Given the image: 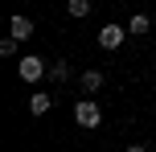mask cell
Returning <instances> with one entry per match:
<instances>
[{
	"label": "cell",
	"instance_id": "obj_6",
	"mask_svg": "<svg viewBox=\"0 0 156 152\" xmlns=\"http://www.w3.org/2000/svg\"><path fill=\"white\" fill-rule=\"evenodd\" d=\"M78 82H82L86 95H94V90L103 87V70H82V78H78Z\"/></svg>",
	"mask_w": 156,
	"mask_h": 152
},
{
	"label": "cell",
	"instance_id": "obj_4",
	"mask_svg": "<svg viewBox=\"0 0 156 152\" xmlns=\"http://www.w3.org/2000/svg\"><path fill=\"white\" fill-rule=\"evenodd\" d=\"M8 33H12L16 41H29L33 37V21L29 16H12V21H8Z\"/></svg>",
	"mask_w": 156,
	"mask_h": 152
},
{
	"label": "cell",
	"instance_id": "obj_5",
	"mask_svg": "<svg viewBox=\"0 0 156 152\" xmlns=\"http://www.w3.org/2000/svg\"><path fill=\"white\" fill-rule=\"evenodd\" d=\"M49 107H54V99H49V95H45V90H37V95H33V99H29V115H45V111H49Z\"/></svg>",
	"mask_w": 156,
	"mask_h": 152
},
{
	"label": "cell",
	"instance_id": "obj_11",
	"mask_svg": "<svg viewBox=\"0 0 156 152\" xmlns=\"http://www.w3.org/2000/svg\"><path fill=\"white\" fill-rule=\"evenodd\" d=\"M127 152H144V148H127Z\"/></svg>",
	"mask_w": 156,
	"mask_h": 152
},
{
	"label": "cell",
	"instance_id": "obj_2",
	"mask_svg": "<svg viewBox=\"0 0 156 152\" xmlns=\"http://www.w3.org/2000/svg\"><path fill=\"white\" fill-rule=\"evenodd\" d=\"M16 74H21L25 82H41V78H45V74H49V66L41 62L37 54H25L21 62H16Z\"/></svg>",
	"mask_w": 156,
	"mask_h": 152
},
{
	"label": "cell",
	"instance_id": "obj_10",
	"mask_svg": "<svg viewBox=\"0 0 156 152\" xmlns=\"http://www.w3.org/2000/svg\"><path fill=\"white\" fill-rule=\"evenodd\" d=\"M16 45H21V41H16V37H12V33H8V37H4V41H0V54H4V58H12V54H16Z\"/></svg>",
	"mask_w": 156,
	"mask_h": 152
},
{
	"label": "cell",
	"instance_id": "obj_1",
	"mask_svg": "<svg viewBox=\"0 0 156 152\" xmlns=\"http://www.w3.org/2000/svg\"><path fill=\"white\" fill-rule=\"evenodd\" d=\"M74 119H78V128H99V123H103V107L86 95V99L74 103Z\"/></svg>",
	"mask_w": 156,
	"mask_h": 152
},
{
	"label": "cell",
	"instance_id": "obj_8",
	"mask_svg": "<svg viewBox=\"0 0 156 152\" xmlns=\"http://www.w3.org/2000/svg\"><path fill=\"white\" fill-rule=\"evenodd\" d=\"M66 12H70L74 21H82V16H90V0H70V4H66Z\"/></svg>",
	"mask_w": 156,
	"mask_h": 152
},
{
	"label": "cell",
	"instance_id": "obj_3",
	"mask_svg": "<svg viewBox=\"0 0 156 152\" xmlns=\"http://www.w3.org/2000/svg\"><path fill=\"white\" fill-rule=\"evenodd\" d=\"M99 45L103 49H119L123 45V25H103L99 29Z\"/></svg>",
	"mask_w": 156,
	"mask_h": 152
},
{
	"label": "cell",
	"instance_id": "obj_9",
	"mask_svg": "<svg viewBox=\"0 0 156 152\" xmlns=\"http://www.w3.org/2000/svg\"><path fill=\"white\" fill-rule=\"evenodd\" d=\"M49 78H58V82H66V78H70V62H66V58H58V62L49 66Z\"/></svg>",
	"mask_w": 156,
	"mask_h": 152
},
{
	"label": "cell",
	"instance_id": "obj_7",
	"mask_svg": "<svg viewBox=\"0 0 156 152\" xmlns=\"http://www.w3.org/2000/svg\"><path fill=\"white\" fill-rule=\"evenodd\" d=\"M148 29H152V16H144V12H136L132 21H127V33H136V37H144Z\"/></svg>",
	"mask_w": 156,
	"mask_h": 152
}]
</instances>
